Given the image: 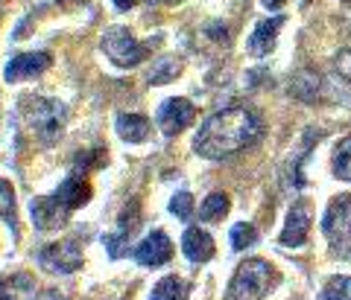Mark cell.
<instances>
[{
    "mask_svg": "<svg viewBox=\"0 0 351 300\" xmlns=\"http://www.w3.org/2000/svg\"><path fill=\"white\" fill-rule=\"evenodd\" d=\"M261 137V120L246 108H226L217 111L202 123L199 135L193 140V149L208 161L228 158L240 149L252 146Z\"/></svg>",
    "mask_w": 351,
    "mask_h": 300,
    "instance_id": "cell-1",
    "label": "cell"
},
{
    "mask_svg": "<svg viewBox=\"0 0 351 300\" xmlns=\"http://www.w3.org/2000/svg\"><path fill=\"white\" fill-rule=\"evenodd\" d=\"M278 283L276 265H269L267 260H246L237 265V271L232 277V283L226 288V300H261Z\"/></svg>",
    "mask_w": 351,
    "mask_h": 300,
    "instance_id": "cell-2",
    "label": "cell"
},
{
    "mask_svg": "<svg viewBox=\"0 0 351 300\" xmlns=\"http://www.w3.org/2000/svg\"><path fill=\"white\" fill-rule=\"evenodd\" d=\"M322 233L337 257H351V193L337 195L322 216Z\"/></svg>",
    "mask_w": 351,
    "mask_h": 300,
    "instance_id": "cell-3",
    "label": "cell"
},
{
    "mask_svg": "<svg viewBox=\"0 0 351 300\" xmlns=\"http://www.w3.org/2000/svg\"><path fill=\"white\" fill-rule=\"evenodd\" d=\"M149 47L152 44L138 41L126 27H112L103 36V53L117 68H135V64H141L149 55Z\"/></svg>",
    "mask_w": 351,
    "mask_h": 300,
    "instance_id": "cell-4",
    "label": "cell"
},
{
    "mask_svg": "<svg viewBox=\"0 0 351 300\" xmlns=\"http://www.w3.org/2000/svg\"><path fill=\"white\" fill-rule=\"evenodd\" d=\"M27 117L36 135L50 143L62 135V126H64V105L62 103H47V99H29L27 103Z\"/></svg>",
    "mask_w": 351,
    "mask_h": 300,
    "instance_id": "cell-5",
    "label": "cell"
},
{
    "mask_svg": "<svg viewBox=\"0 0 351 300\" xmlns=\"http://www.w3.org/2000/svg\"><path fill=\"white\" fill-rule=\"evenodd\" d=\"M38 262L53 274H71L82 265V251L76 242H56L38 254Z\"/></svg>",
    "mask_w": 351,
    "mask_h": 300,
    "instance_id": "cell-6",
    "label": "cell"
},
{
    "mask_svg": "<svg viewBox=\"0 0 351 300\" xmlns=\"http://www.w3.org/2000/svg\"><path fill=\"white\" fill-rule=\"evenodd\" d=\"M196 117V108L188 103V99H167L161 108H158V128L164 131L167 137L179 135L182 128H188Z\"/></svg>",
    "mask_w": 351,
    "mask_h": 300,
    "instance_id": "cell-7",
    "label": "cell"
},
{
    "mask_svg": "<svg viewBox=\"0 0 351 300\" xmlns=\"http://www.w3.org/2000/svg\"><path fill=\"white\" fill-rule=\"evenodd\" d=\"M29 213H32V221H36L38 230H53V228H62L73 210L64 207L56 195H44V198H32Z\"/></svg>",
    "mask_w": 351,
    "mask_h": 300,
    "instance_id": "cell-8",
    "label": "cell"
},
{
    "mask_svg": "<svg viewBox=\"0 0 351 300\" xmlns=\"http://www.w3.org/2000/svg\"><path fill=\"white\" fill-rule=\"evenodd\" d=\"M50 64H53L50 53H21V55H15V59H9L3 76H6L9 85H12V82H24V79H32V76L44 73Z\"/></svg>",
    "mask_w": 351,
    "mask_h": 300,
    "instance_id": "cell-9",
    "label": "cell"
},
{
    "mask_svg": "<svg viewBox=\"0 0 351 300\" xmlns=\"http://www.w3.org/2000/svg\"><path fill=\"white\" fill-rule=\"evenodd\" d=\"M170 257H173V245H170V239H167L164 230H152L149 236L135 248V260L141 265H152V269L170 262Z\"/></svg>",
    "mask_w": 351,
    "mask_h": 300,
    "instance_id": "cell-10",
    "label": "cell"
},
{
    "mask_svg": "<svg viewBox=\"0 0 351 300\" xmlns=\"http://www.w3.org/2000/svg\"><path fill=\"white\" fill-rule=\"evenodd\" d=\"M307 233H311V213H307L304 204H295L287 216V225L281 230V245L299 248V245H304Z\"/></svg>",
    "mask_w": 351,
    "mask_h": 300,
    "instance_id": "cell-11",
    "label": "cell"
},
{
    "mask_svg": "<svg viewBox=\"0 0 351 300\" xmlns=\"http://www.w3.org/2000/svg\"><path fill=\"white\" fill-rule=\"evenodd\" d=\"M284 27V18H267L261 21V24L255 27V32L249 36V53L255 55V59H263V55H269V50L276 47V36L278 29Z\"/></svg>",
    "mask_w": 351,
    "mask_h": 300,
    "instance_id": "cell-12",
    "label": "cell"
},
{
    "mask_svg": "<svg viewBox=\"0 0 351 300\" xmlns=\"http://www.w3.org/2000/svg\"><path fill=\"white\" fill-rule=\"evenodd\" d=\"M182 251L191 262H208L214 257V239L202 228H188L182 236Z\"/></svg>",
    "mask_w": 351,
    "mask_h": 300,
    "instance_id": "cell-13",
    "label": "cell"
},
{
    "mask_svg": "<svg viewBox=\"0 0 351 300\" xmlns=\"http://www.w3.org/2000/svg\"><path fill=\"white\" fill-rule=\"evenodd\" d=\"M56 198H59L64 207H71V210L85 207V204H88V198H91V184L82 181L80 175H71V178H64V181H62Z\"/></svg>",
    "mask_w": 351,
    "mask_h": 300,
    "instance_id": "cell-14",
    "label": "cell"
},
{
    "mask_svg": "<svg viewBox=\"0 0 351 300\" xmlns=\"http://www.w3.org/2000/svg\"><path fill=\"white\" fill-rule=\"evenodd\" d=\"M149 120L141 114H120L117 117V135L126 143H144L149 137Z\"/></svg>",
    "mask_w": 351,
    "mask_h": 300,
    "instance_id": "cell-15",
    "label": "cell"
},
{
    "mask_svg": "<svg viewBox=\"0 0 351 300\" xmlns=\"http://www.w3.org/2000/svg\"><path fill=\"white\" fill-rule=\"evenodd\" d=\"M152 300H188V283L176 274L164 277V280H158V286L152 288Z\"/></svg>",
    "mask_w": 351,
    "mask_h": 300,
    "instance_id": "cell-16",
    "label": "cell"
},
{
    "mask_svg": "<svg viewBox=\"0 0 351 300\" xmlns=\"http://www.w3.org/2000/svg\"><path fill=\"white\" fill-rule=\"evenodd\" d=\"M228 207H232V204H228V195L226 193H211V195L205 198V204L199 207V216L205 221H219V219L228 213Z\"/></svg>",
    "mask_w": 351,
    "mask_h": 300,
    "instance_id": "cell-17",
    "label": "cell"
},
{
    "mask_svg": "<svg viewBox=\"0 0 351 300\" xmlns=\"http://www.w3.org/2000/svg\"><path fill=\"white\" fill-rule=\"evenodd\" d=\"M334 172L343 181H351V137L339 140L334 149Z\"/></svg>",
    "mask_w": 351,
    "mask_h": 300,
    "instance_id": "cell-18",
    "label": "cell"
},
{
    "mask_svg": "<svg viewBox=\"0 0 351 300\" xmlns=\"http://www.w3.org/2000/svg\"><path fill=\"white\" fill-rule=\"evenodd\" d=\"M179 73H182V64L176 62V59H158V64L149 70V82H152V85H167V82H173Z\"/></svg>",
    "mask_w": 351,
    "mask_h": 300,
    "instance_id": "cell-19",
    "label": "cell"
},
{
    "mask_svg": "<svg viewBox=\"0 0 351 300\" xmlns=\"http://www.w3.org/2000/svg\"><path fill=\"white\" fill-rule=\"evenodd\" d=\"M258 242V230L255 225H249V221H240V225L232 228V248L234 251H243L249 245H255Z\"/></svg>",
    "mask_w": 351,
    "mask_h": 300,
    "instance_id": "cell-20",
    "label": "cell"
},
{
    "mask_svg": "<svg viewBox=\"0 0 351 300\" xmlns=\"http://www.w3.org/2000/svg\"><path fill=\"white\" fill-rule=\"evenodd\" d=\"M322 300H351V277H334L322 288Z\"/></svg>",
    "mask_w": 351,
    "mask_h": 300,
    "instance_id": "cell-21",
    "label": "cell"
},
{
    "mask_svg": "<svg viewBox=\"0 0 351 300\" xmlns=\"http://www.w3.org/2000/svg\"><path fill=\"white\" fill-rule=\"evenodd\" d=\"M170 213H173L176 219L188 221V219L193 216V195H191V193H176L173 202H170Z\"/></svg>",
    "mask_w": 351,
    "mask_h": 300,
    "instance_id": "cell-22",
    "label": "cell"
},
{
    "mask_svg": "<svg viewBox=\"0 0 351 300\" xmlns=\"http://www.w3.org/2000/svg\"><path fill=\"white\" fill-rule=\"evenodd\" d=\"M12 210H15V190H12V184L0 178V219H9Z\"/></svg>",
    "mask_w": 351,
    "mask_h": 300,
    "instance_id": "cell-23",
    "label": "cell"
},
{
    "mask_svg": "<svg viewBox=\"0 0 351 300\" xmlns=\"http://www.w3.org/2000/svg\"><path fill=\"white\" fill-rule=\"evenodd\" d=\"M103 163H106V152L103 149H91V152H82L80 158H76V169L88 172V169H94V166H103Z\"/></svg>",
    "mask_w": 351,
    "mask_h": 300,
    "instance_id": "cell-24",
    "label": "cell"
},
{
    "mask_svg": "<svg viewBox=\"0 0 351 300\" xmlns=\"http://www.w3.org/2000/svg\"><path fill=\"white\" fill-rule=\"evenodd\" d=\"M337 68H339V73L346 76V79L351 82V50H346V53H339V59H337Z\"/></svg>",
    "mask_w": 351,
    "mask_h": 300,
    "instance_id": "cell-25",
    "label": "cell"
},
{
    "mask_svg": "<svg viewBox=\"0 0 351 300\" xmlns=\"http://www.w3.org/2000/svg\"><path fill=\"white\" fill-rule=\"evenodd\" d=\"M12 292H15L12 283H0V300H21V297L12 295Z\"/></svg>",
    "mask_w": 351,
    "mask_h": 300,
    "instance_id": "cell-26",
    "label": "cell"
},
{
    "mask_svg": "<svg viewBox=\"0 0 351 300\" xmlns=\"http://www.w3.org/2000/svg\"><path fill=\"white\" fill-rule=\"evenodd\" d=\"M59 6H64V9H73V6H82L85 0H56Z\"/></svg>",
    "mask_w": 351,
    "mask_h": 300,
    "instance_id": "cell-27",
    "label": "cell"
},
{
    "mask_svg": "<svg viewBox=\"0 0 351 300\" xmlns=\"http://www.w3.org/2000/svg\"><path fill=\"white\" fill-rule=\"evenodd\" d=\"M135 3H138V0H114V6H117V9H132Z\"/></svg>",
    "mask_w": 351,
    "mask_h": 300,
    "instance_id": "cell-28",
    "label": "cell"
},
{
    "mask_svg": "<svg viewBox=\"0 0 351 300\" xmlns=\"http://www.w3.org/2000/svg\"><path fill=\"white\" fill-rule=\"evenodd\" d=\"M261 3H263V6H267V9H278V6L284 3V0H261Z\"/></svg>",
    "mask_w": 351,
    "mask_h": 300,
    "instance_id": "cell-29",
    "label": "cell"
},
{
    "mask_svg": "<svg viewBox=\"0 0 351 300\" xmlns=\"http://www.w3.org/2000/svg\"><path fill=\"white\" fill-rule=\"evenodd\" d=\"M158 3H170V6H176V3H182V0H158Z\"/></svg>",
    "mask_w": 351,
    "mask_h": 300,
    "instance_id": "cell-30",
    "label": "cell"
}]
</instances>
